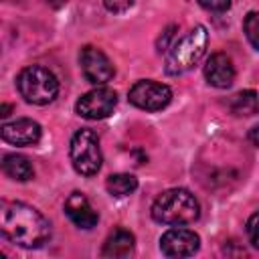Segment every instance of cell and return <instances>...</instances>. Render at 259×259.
<instances>
[{
  "label": "cell",
  "instance_id": "obj_1",
  "mask_svg": "<svg viewBox=\"0 0 259 259\" xmlns=\"http://www.w3.org/2000/svg\"><path fill=\"white\" fill-rule=\"evenodd\" d=\"M0 231L4 239L24 249H38L51 239V225L40 210L26 202H0Z\"/></svg>",
  "mask_w": 259,
  "mask_h": 259
},
{
  "label": "cell",
  "instance_id": "obj_2",
  "mask_svg": "<svg viewBox=\"0 0 259 259\" xmlns=\"http://www.w3.org/2000/svg\"><path fill=\"white\" fill-rule=\"evenodd\" d=\"M152 219L160 225H188L200 214L198 200L186 188L164 190L152 204Z\"/></svg>",
  "mask_w": 259,
  "mask_h": 259
},
{
  "label": "cell",
  "instance_id": "obj_3",
  "mask_svg": "<svg viewBox=\"0 0 259 259\" xmlns=\"http://www.w3.org/2000/svg\"><path fill=\"white\" fill-rule=\"evenodd\" d=\"M208 45V32L204 26L190 28L182 38H178L166 53L164 69L168 75H182L190 71L204 55Z\"/></svg>",
  "mask_w": 259,
  "mask_h": 259
},
{
  "label": "cell",
  "instance_id": "obj_4",
  "mask_svg": "<svg viewBox=\"0 0 259 259\" xmlns=\"http://www.w3.org/2000/svg\"><path fill=\"white\" fill-rule=\"evenodd\" d=\"M18 93L32 105H47L59 93V81L53 71L42 65L24 67L16 77Z\"/></svg>",
  "mask_w": 259,
  "mask_h": 259
},
{
  "label": "cell",
  "instance_id": "obj_5",
  "mask_svg": "<svg viewBox=\"0 0 259 259\" xmlns=\"http://www.w3.org/2000/svg\"><path fill=\"white\" fill-rule=\"evenodd\" d=\"M71 164L81 176H93L99 172L103 156L99 148V138L93 130H79L71 138V148H69Z\"/></svg>",
  "mask_w": 259,
  "mask_h": 259
},
{
  "label": "cell",
  "instance_id": "obj_6",
  "mask_svg": "<svg viewBox=\"0 0 259 259\" xmlns=\"http://www.w3.org/2000/svg\"><path fill=\"white\" fill-rule=\"evenodd\" d=\"M127 99L138 109L160 111L172 101V89L164 83H158V81H152V79H142V81H136L130 87Z\"/></svg>",
  "mask_w": 259,
  "mask_h": 259
},
{
  "label": "cell",
  "instance_id": "obj_7",
  "mask_svg": "<svg viewBox=\"0 0 259 259\" xmlns=\"http://www.w3.org/2000/svg\"><path fill=\"white\" fill-rule=\"evenodd\" d=\"M117 105V93L105 85H97L95 89L83 93L77 103L75 111L85 119H103L113 113Z\"/></svg>",
  "mask_w": 259,
  "mask_h": 259
},
{
  "label": "cell",
  "instance_id": "obj_8",
  "mask_svg": "<svg viewBox=\"0 0 259 259\" xmlns=\"http://www.w3.org/2000/svg\"><path fill=\"white\" fill-rule=\"evenodd\" d=\"M79 63H81V73H83V77H85L89 83H93V85H105V83L113 77V73H115V69H113L109 57H107L101 49L91 47V45H87V47L81 49V53H79Z\"/></svg>",
  "mask_w": 259,
  "mask_h": 259
},
{
  "label": "cell",
  "instance_id": "obj_9",
  "mask_svg": "<svg viewBox=\"0 0 259 259\" xmlns=\"http://www.w3.org/2000/svg\"><path fill=\"white\" fill-rule=\"evenodd\" d=\"M200 247V237L190 231V229H168L162 237H160V251L166 257H190L198 251Z\"/></svg>",
  "mask_w": 259,
  "mask_h": 259
},
{
  "label": "cell",
  "instance_id": "obj_10",
  "mask_svg": "<svg viewBox=\"0 0 259 259\" xmlns=\"http://www.w3.org/2000/svg\"><path fill=\"white\" fill-rule=\"evenodd\" d=\"M40 125L34 119L20 117L16 121H8L0 127V136L6 144L12 146H34L40 140Z\"/></svg>",
  "mask_w": 259,
  "mask_h": 259
},
{
  "label": "cell",
  "instance_id": "obj_11",
  "mask_svg": "<svg viewBox=\"0 0 259 259\" xmlns=\"http://www.w3.org/2000/svg\"><path fill=\"white\" fill-rule=\"evenodd\" d=\"M65 214L79 229H93L99 221L97 210L91 206L89 198L81 192H71L65 200Z\"/></svg>",
  "mask_w": 259,
  "mask_h": 259
},
{
  "label": "cell",
  "instance_id": "obj_12",
  "mask_svg": "<svg viewBox=\"0 0 259 259\" xmlns=\"http://www.w3.org/2000/svg\"><path fill=\"white\" fill-rule=\"evenodd\" d=\"M204 79L208 85L219 87V89L231 87L235 81V65H233L231 57L225 53L210 55L204 65Z\"/></svg>",
  "mask_w": 259,
  "mask_h": 259
},
{
  "label": "cell",
  "instance_id": "obj_13",
  "mask_svg": "<svg viewBox=\"0 0 259 259\" xmlns=\"http://www.w3.org/2000/svg\"><path fill=\"white\" fill-rule=\"evenodd\" d=\"M134 235L127 231V229H115L113 233H109V237L105 239L103 243V249H101V255L103 257H111V259H117V257H127L132 255L134 251Z\"/></svg>",
  "mask_w": 259,
  "mask_h": 259
},
{
  "label": "cell",
  "instance_id": "obj_14",
  "mask_svg": "<svg viewBox=\"0 0 259 259\" xmlns=\"http://www.w3.org/2000/svg\"><path fill=\"white\" fill-rule=\"evenodd\" d=\"M2 170L8 178L18 180V182H26L34 176V168L30 160L22 154H6L2 158Z\"/></svg>",
  "mask_w": 259,
  "mask_h": 259
},
{
  "label": "cell",
  "instance_id": "obj_15",
  "mask_svg": "<svg viewBox=\"0 0 259 259\" xmlns=\"http://www.w3.org/2000/svg\"><path fill=\"white\" fill-rule=\"evenodd\" d=\"M229 109L239 117L255 115V113H259V95L253 89L239 91L229 99Z\"/></svg>",
  "mask_w": 259,
  "mask_h": 259
},
{
  "label": "cell",
  "instance_id": "obj_16",
  "mask_svg": "<svg viewBox=\"0 0 259 259\" xmlns=\"http://www.w3.org/2000/svg\"><path fill=\"white\" fill-rule=\"evenodd\" d=\"M105 188L111 196H127L132 194L136 188H138V178L134 174H127V172H119V174H111L107 180H105Z\"/></svg>",
  "mask_w": 259,
  "mask_h": 259
},
{
  "label": "cell",
  "instance_id": "obj_17",
  "mask_svg": "<svg viewBox=\"0 0 259 259\" xmlns=\"http://www.w3.org/2000/svg\"><path fill=\"white\" fill-rule=\"evenodd\" d=\"M243 30H245V36H247L249 45H251L255 51H259V10L249 12V14L245 16Z\"/></svg>",
  "mask_w": 259,
  "mask_h": 259
},
{
  "label": "cell",
  "instance_id": "obj_18",
  "mask_svg": "<svg viewBox=\"0 0 259 259\" xmlns=\"http://www.w3.org/2000/svg\"><path fill=\"white\" fill-rule=\"evenodd\" d=\"M247 237H249L251 245L259 249V210L255 214H251L247 221Z\"/></svg>",
  "mask_w": 259,
  "mask_h": 259
},
{
  "label": "cell",
  "instance_id": "obj_19",
  "mask_svg": "<svg viewBox=\"0 0 259 259\" xmlns=\"http://www.w3.org/2000/svg\"><path fill=\"white\" fill-rule=\"evenodd\" d=\"M198 4L208 12H225L231 6V0H198Z\"/></svg>",
  "mask_w": 259,
  "mask_h": 259
},
{
  "label": "cell",
  "instance_id": "obj_20",
  "mask_svg": "<svg viewBox=\"0 0 259 259\" xmlns=\"http://www.w3.org/2000/svg\"><path fill=\"white\" fill-rule=\"evenodd\" d=\"M134 2H136V0H103V6H105L109 12L119 14V12H125L127 8H132Z\"/></svg>",
  "mask_w": 259,
  "mask_h": 259
},
{
  "label": "cell",
  "instance_id": "obj_21",
  "mask_svg": "<svg viewBox=\"0 0 259 259\" xmlns=\"http://www.w3.org/2000/svg\"><path fill=\"white\" fill-rule=\"evenodd\" d=\"M247 138H249V142H251L253 146H257V148H259V123H257V125H253V127L249 130Z\"/></svg>",
  "mask_w": 259,
  "mask_h": 259
},
{
  "label": "cell",
  "instance_id": "obj_22",
  "mask_svg": "<svg viewBox=\"0 0 259 259\" xmlns=\"http://www.w3.org/2000/svg\"><path fill=\"white\" fill-rule=\"evenodd\" d=\"M10 109H12V107H10V105H8V103H4V105H2V109H0V115H2V117H6V115H8V111H10Z\"/></svg>",
  "mask_w": 259,
  "mask_h": 259
},
{
  "label": "cell",
  "instance_id": "obj_23",
  "mask_svg": "<svg viewBox=\"0 0 259 259\" xmlns=\"http://www.w3.org/2000/svg\"><path fill=\"white\" fill-rule=\"evenodd\" d=\"M47 2H49L51 6H55V8H57V6H63L67 0H47Z\"/></svg>",
  "mask_w": 259,
  "mask_h": 259
}]
</instances>
